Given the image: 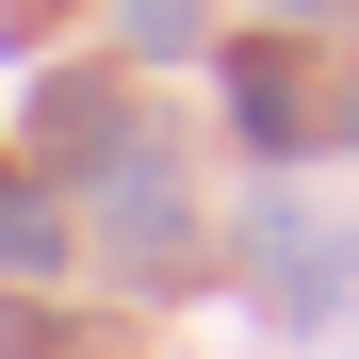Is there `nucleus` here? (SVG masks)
<instances>
[{
	"label": "nucleus",
	"instance_id": "5",
	"mask_svg": "<svg viewBox=\"0 0 359 359\" xmlns=\"http://www.w3.org/2000/svg\"><path fill=\"white\" fill-rule=\"evenodd\" d=\"M343 131H359V98H343Z\"/></svg>",
	"mask_w": 359,
	"mask_h": 359
},
{
	"label": "nucleus",
	"instance_id": "3",
	"mask_svg": "<svg viewBox=\"0 0 359 359\" xmlns=\"http://www.w3.org/2000/svg\"><path fill=\"white\" fill-rule=\"evenodd\" d=\"M229 82H245V131L278 147V131H294V66H278V49H245V66H229Z\"/></svg>",
	"mask_w": 359,
	"mask_h": 359
},
{
	"label": "nucleus",
	"instance_id": "1",
	"mask_svg": "<svg viewBox=\"0 0 359 359\" xmlns=\"http://www.w3.org/2000/svg\"><path fill=\"white\" fill-rule=\"evenodd\" d=\"M262 294H278V311H327V294H343V229L262 212Z\"/></svg>",
	"mask_w": 359,
	"mask_h": 359
},
{
	"label": "nucleus",
	"instance_id": "4",
	"mask_svg": "<svg viewBox=\"0 0 359 359\" xmlns=\"http://www.w3.org/2000/svg\"><path fill=\"white\" fill-rule=\"evenodd\" d=\"M131 49L163 66V49H196V0H131Z\"/></svg>",
	"mask_w": 359,
	"mask_h": 359
},
{
	"label": "nucleus",
	"instance_id": "2",
	"mask_svg": "<svg viewBox=\"0 0 359 359\" xmlns=\"http://www.w3.org/2000/svg\"><path fill=\"white\" fill-rule=\"evenodd\" d=\"M49 262H66V212L49 196H0V278H49Z\"/></svg>",
	"mask_w": 359,
	"mask_h": 359
}]
</instances>
